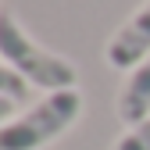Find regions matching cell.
Returning <instances> with one entry per match:
<instances>
[{
  "label": "cell",
  "instance_id": "cell-1",
  "mask_svg": "<svg viewBox=\"0 0 150 150\" xmlns=\"http://www.w3.org/2000/svg\"><path fill=\"white\" fill-rule=\"evenodd\" d=\"M82 115V93L79 89H57L25 111L22 118L0 125V150H43L57 136L79 122Z\"/></svg>",
  "mask_w": 150,
  "mask_h": 150
},
{
  "label": "cell",
  "instance_id": "cell-2",
  "mask_svg": "<svg viewBox=\"0 0 150 150\" xmlns=\"http://www.w3.org/2000/svg\"><path fill=\"white\" fill-rule=\"evenodd\" d=\"M0 57L29 86H40L47 93L75 89V64L57 57V54H50V50H43V47H36L25 36V29L14 22L11 11H0Z\"/></svg>",
  "mask_w": 150,
  "mask_h": 150
},
{
  "label": "cell",
  "instance_id": "cell-3",
  "mask_svg": "<svg viewBox=\"0 0 150 150\" xmlns=\"http://www.w3.org/2000/svg\"><path fill=\"white\" fill-rule=\"evenodd\" d=\"M104 57H107L111 68H118V71H132V68H139L150 57V0L111 36Z\"/></svg>",
  "mask_w": 150,
  "mask_h": 150
},
{
  "label": "cell",
  "instance_id": "cell-4",
  "mask_svg": "<svg viewBox=\"0 0 150 150\" xmlns=\"http://www.w3.org/2000/svg\"><path fill=\"white\" fill-rule=\"evenodd\" d=\"M118 118L129 129L150 118V57L139 68H132V75L125 79V86L118 93Z\"/></svg>",
  "mask_w": 150,
  "mask_h": 150
},
{
  "label": "cell",
  "instance_id": "cell-5",
  "mask_svg": "<svg viewBox=\"0 0 150 150\" xmlns=\"http://www.w3.org/2000/svg\"><path fill=\"white\" fill-rule=\"evenodd\" d=\"M111 150H150V118H143L139 125H132Z\"/></svg>",
  "mask_w": 150,
  "mask_h": 150
},
{
  "label": "cell",
  "instance_id": "cell-6",
  "mask_svg": "<svg viewBox=\"0 0 150 150\" xmlns=\"http://www.w3.org/2000/svg\"><path fill=\"white\" fill-rule=\"evenodd\" d=\"M25 89H29V82L18 75L14 68H7V64H0V97H11V100H22L25 97Z\"/></svg>",
  "mask_w": 150,
  "mask_h": 150
},
{
  "label": "cell",
  "instance_id": "cell-7",
  "mask_svg": "<svg viewBox=\"0 0 150 150\" xmlns=\"http://www.w3.org/2000/svg\"><path fill=\"white\" fill-rule=\"evenodd\" d=\"M11 115H14V100L11 97H0V125H7Z\"/></svg>",
  "mask_w": 150,
  "mask_h": 150
}]
</instances>
